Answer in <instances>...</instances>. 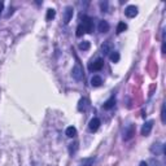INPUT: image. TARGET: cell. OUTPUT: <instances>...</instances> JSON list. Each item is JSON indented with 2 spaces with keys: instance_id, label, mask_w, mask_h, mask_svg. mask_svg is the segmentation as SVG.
Returning a JSON list of instances; mask_svg holds the SVG:
<instances>
[{
  "instance_id": "1",
  "label": "cell",
  "mask_w": 166,
  "mask_h": 166,
  "mask_svg": "<svg viewBox=\"0 0 166 166\" xmlns=\"http://www.w3.org/2000/svg\"><path fill=\"white\" fill-rule=\"evenodd\" d=\"M82 27L84 29V33L87 34H91L92 33V27H93V22H92V18L88 17V16H84L83 17V22L81 23Z\"/></svg>"
},
{
  "instance_id": "2",
  "label": "cell",
  "mask_w": 166,
  "mask_h": 166,
  "mask_svg": "<svg viewBox=\"0 0 166 166\" xmlns=\"http://www.w3.org/2000/svg\"><path fill=\"white\" fill-rule=\"evenodd\" d=\"M151 152L153 153V155H156V156H160V155H164V152H165V145L162 143H155L151 147Z\"/></svg>"
},
{
  "instance_id": "3",
  "label": "cell",
  "mask_w": 166,
  "mask_h": 166,
  "mask_svg": "<svg viewBox=\"0 0 166 166\" xmlns=\"http://www.w3.org/2000/svg\"><path fill=\"white\" fill-rule=\"evenodd\" d=\"M72 76L76 81H82L83 79V69L79 64H77L76 66L73 68V72H72Z\"/></svg>"
},
{
  "instance_id": "4",
  "label": "cell",
  "mask_w": 166,
  "mask_h": 166,
  "mask_svg": "<svg viewBox=\"0 0 166 166\" xmlns=\"http://www.w3.org/2000/svg\"><path fill=\"white\" fill-rule=\"evenodd\" d=\"M135 135V126L134 125H129L123 131V140H130L131 138Z\"/></svg>"
},
{
  "instance_id": "5",
  "label": "cell",
  "mask_w": 166,
  "mask_h": 166,
  "mask_svg": "<svg viewBox=\"0 0 166 166\" xmlns=\"http://www.w3.org/2000/svg\"><path fill=\"white\" fill-rule=\"evenodd\" d=\"M73 14H74L73 7H66L65 10H64V23H65V25H68V23L72 21Z\"/></svg>"
},
{
  "instance_id": "6",
  "label": "cell",
  "mask_w": 166,
  "mask_h": 166,
  "mask_svg": "<svg viewBox=\"0 0 166 166\" xmlns=\"http://www.w3.org/2000/svg\"><path fill=\"white\" fill-rule=\"evenodd\" d=\"M153 123H155L153 121H147V122H145V123L143 125V127H141V135L148 136L149 134H151L152 129H153Z\"/></svg>"
},
{
  "instance_id": "7",
  "label": "cell",
  "mask_w": 166,
  "mask_h": 166,
  "mask_svg": "<svg viewBox=\"0 0 166 166\" xmlns=\"http://www.w3.org/2000/svg\"><path fill=\"white\" fill-rule=\"evenodd\" d=\"M100 125H101V122L99 118H92V120L90 121V123H88V129H90V131L91 132H95V131H97L99 127H100Z\"/></svg>"
},
{
  "instance_id": "8",
  "label": "cell",
  "mask_w": 166,
  "mask_h": 166,
  "mask_svg": "<svg viewBox=\"0 0 166 166\" xmlns=\"http://www.w3.org/2000/svg\"><path fill=\"white\" fill-rule=\"evenodd\" d=\"M113 52V44L110 42H104V44L101 46V53L104 56H109Z\"/></svg>"
},
{
  "instance_id": "9",
  "label": "cell",
  "mask_w": 166,
  "mask_h": 166,
  "mask_svg": "<svg viewBox=\"0 0 166 166\" xmlns=\"http://www.w3.org/2000/svg\"><path fill=\"white\" fill-rule=\"evenodd\" d=\"M125 14L129 18H134L135 16H138V8L135 5H129L125 9Z\"/></svg>"
},
{
  "instance_id": "10",
  "label": "cell",
  "mask_w": 166,
  "mask_h": 166,
  "mask_svg": "<svg viewBox=\"0 0 166 166\" xmlns=\"http://www.w3.org/2000/svg\"><path fill=\"white\" fill-rule=\"evenodd\" d=\"M88 106H90V104L86 97L81 99L79 102H78V110H79V112H86V110L88 109Z\"/></svg>"
},
{
  "instance_id": "11",
  "label": "cell",
  "mask_w": 166,
  "mask_h": 166,
  "mask_svg": "<svg viewBox=\"0 0 166 166\" xmlns=\"http://www.w3.org/2000/svg\"><path fill=\"white\" fill-rule=\"evenodd\" d=\"M102 66H104V61H102L101 58H97L93 64L90 65V70H96V72H97V70H101L102 69Z\"/></svg>"
},
{
  "instance_id": "12",
  "label": "cell",
  "mask_w": 166,
  "mask_h": 166,
  "mask_svg": "<svg viewBox=\"0 0 166 166\" xmlns=\"http://www.w3.org/2000/svg\"><path fill=\"white\" fill-rule=\"evenodd\" d=\"M114 104H116V96H113L112 97H109L108 100H106L105 102H104V105H102V108L104 109H106V110H109V109H112L113 106H114Z\"/></svg>"
},
{
  "instance_id": "13",
  "label": "cell",
  "mask_w": 166,
  "mask_h": 166,
  "mask_svg": "<svg viewBox=\"0 0 166 166\" xmlns=\"http://www.w3.org/2000/svg\"><path fill=\"white\" fill-rule=\"evenodd\" d=\"M95 161H96V157H95V156L93 157H88V159L82 160L81 164H79V166H93Z\"/></svg>"
},
{
  "instance_id": "14",
  "label": "cell",
  "mask_w": 166,
  "mask_h": 166,
  "mask_svg": "<svg viewBox=\"0 0 166 166\" xmlns=\"http://www.w3.org/2000/svg\"><path fill=\"white\" fill-rule=\"evenodd\" d=\"M101 83H102L101 77H99V76H93L92 78H91V86H92V87H100V86H101Z\"/></svg>"
},
{
  "instance_id": "15",
  "label": "cell",
  "mask_w": 166,
  "mask_h": 166,
  "mask_svg": "<svg viewBox=\"0 0 166 166\" xmlns=\"http://www.w3.org/2000/svg\"><path fill=\"white\" fill-rule=\"evenodd\" d=\"M99 31L100 33H108L109 31V23L106 21H100V23H99Z\"/></svg>"
},
{
  "instance_id": "16",
  "label": "cell",
  "mask_w": 166,
  "mask_h": 166,
  "mask_svg": "<svg viewBox=\"0 0 166 166\" xmlns=\"http://www.w3.org/2000/svg\"><path fill=\"white\" fill-rule=\"evenodd\" d=\"M65 134H66V136H68V138H76V135H77V129L74 127V126H69V127L66 129Z\"/></svg>"
},
{
  "instance_id": "17",
  "label": "cell",
  "mask_w": 166,
  "mask_h": 166,
  "mask_svg": "<svg viewBox=\"0 0 166 166\" xmlns=\"http://www.w3.org/2000/svg\"><path fill=\"white\" fill-rule=\"evenodd\" d=\"M55 17H56V10H55L53 8H49V9L47 10V16H46L47 21H51V19H53Z\"/></svg>"
},
{
  "instance_id": "18",
  "label": "cell",
  "mask_w": 166,
  "mask_h": 166,
  "mask_svg": "<svg viewBox=\"0 0 166 166\" xmlns=\"http://www.w3.org/2000/svg\"><path fill=\"white\" fill-rule=\"evenodd\" d=\"M109 58L112 60V62H118L120 61V53H118L117 51H113V52L109 55Z\"/></svg>"
},
{
  "instance_id": "19",
  "label": "cell",
  "mask_w": 166,
  "mask_h": 166,
  "mask_svg": "<svg viewBox=\"0 0 166 166\" xmlns=\"http://www.w3.org/2000/svg\"><path fill=\"white\" fill-rule=\"evenodd\" d=\"M127 29V25H126L125 22H120L117 25V34H121V33H123V31Z\"/></svg>"
},
{
  "instance_id": "20",
  "label": "cell",
  "mask_w": 166,
  "mask_h": 166,
  "mask_svg": "<svg viewBox=\"0 0 166 166\" xmlns=\"http://www.w3.org/2000/svg\"><path fill=\"white\" fill-rule=\"evenodd\" d=\"M90 47H91L90 42L84 40V42H82L81 44H79V49H82V51H88V49H90Z\"/></svg>"
},
{
  "instance_id": "21",
  "label": "cell",
  "mask_w": 166,
  "mask_h": 166,
  "mask_svg": "<svg viewBox=\"0 0 166 166\" xmlns=\"http://www.w3.org/2000/svg\"><path fill=\"white\" fill-rule=\"evenodd\" d=\"M148 166H162V164L160 162L159 160H156V159H151L149 160V162H147Z\"/></svg>"
},
{
  "instance_id": "22",
  "label": "cell",
  "mask_w": 166,
  "mask_h": 166,
  "mask_svg": "<svg viewBox=\"0 0 166 166\" xmlns=\"http://www.w3.org/2000/svg\"><path fill=\"white\" fill-rule=\"evenodd\" d=\"M77 149H78V143H73V144H70V145H69V153H70V155L76 153V152H77Z\"/></svg>"
},
{
  "instance_id": "23",
  "label": "cell",
  "mask_w": 166,
  "mask_h": 166,
  "mask_svg": "<svg viewBox=\"0 0 166 166\" xmlns=\"http://www.w3.org/2000/svg\"><path fill=\"white\" fill-rule=\"evenodd\" d=\"M100 8H101V12H108V1H101Z\"/></svg>"
},
{
  "instance_id": "24",
  "label": "cell",
  "mask_w": 166,
  "mask_h": 166,
  "mask_svg": "<svg viewBox=\"0 0 166 166\" xmlns=\"http://www.w3.org/2000/svg\"><path fill=\"white\" fill-rule=\"evenodd\" d=\"M161 121H162V123H166V118H165V104L161 106Z\"/></svg>"
},
{
  "instance_id": "25",
  "label": "cell",
  "mask_w": 166,
  "mask_h": 166,
  "mask_svg": "<svg viewBox=\"0 0 166 166\" xmlns=\"http://www.w3.org/2000/svg\"><path fill=\"white\" fill-rule=\"evenodd\" d=\"M83 34H84V29L82 27V25H79L77 27V37H82Z\"/></svg>"
},
{
  "instance_id": "26",
  "label": "cell",
  "mask_w": 166,
  "mask_h": 166,
  "mask_svg": "<svg viewBox=\"0 0 166 166\" xmlns=\"http://www.w3.org/2000/svg\"><path fill=\"white\" fill-rule=\"evenodd\" d=\"M3 9H4V3H3V1H0V13L3 12Z\"/></svg>"
},
{
  "instance_id": "27",
  "label": "cell",
  "mask_w": 166,
  "mask_h": 166,
  "mask_svg": "<svg viewBox=\"0 0 166 166\" xmlns=\"http://www.w3.org/2000/svg\"><path fill=\"white\" fill-rule=\"evenodd\" d=\"M139 166H148V164L145 162V161H141V162L139 164Z\"/></svg>"
}]
</instances>
